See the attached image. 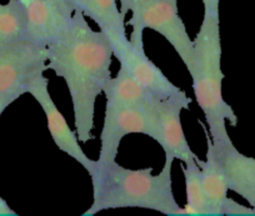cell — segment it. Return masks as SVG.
I'll list each match as a JSON object with an SVG mask.
<instances>
[{
  "label": "cell",
  "instance_id": "cell-1",
  "mask_svg": "<svg viewBox=\"0 0 255 216\" xmlns=\"http://www.w3.org/2000/svg\"><path fill=\"white\" fill-rule=\"evenodd\" d=\"M46 66L67 84L72 98L78 139H93L95 102L110 79L113 49L102 30H93L87 16L75 9L72 24L46 46Z\"/></svg>",
  "mask_w": 255,
  "mask_h": 216
},
{
  "label": "cell",
  "instance_id": "cell-2",
  "mask_svg": "<svg viewBox=\"0 0 255 216\" xmlns=\"http://www.w3.org/2000/svg\"><path fill=\"white\" fill-rule=\"evenodd\" d=\"M174 159L165 156L158 175L153 168L131 170L117 163L95 165L89 174L93 184V204L84 215L103 210L138 208L159 211L165 215H181L184 208L174 198L171 188V166Z\"/></svg>",
  "mask_w": 255,
  "mask_h": 216
},
{
  "label": "cell",
  "instance_id": "cell-3",
  "mask_svg": "<svg viewBox=\"0 0 255 216\" xmlns=\"http://www.w3.org/2000/svg\"><path fill=\"white\" fill-rule=\"evenodd\" d=\"M194 43V61L189 70L195 99L209 126L213 142L232 141L227 121L237 126L238 116L223 98L222 40L219 10H204L202 25Z\"/></svg>",
  "mask_w": 255,
  "mask_h": 216
},
{
  "label": "cell",
  "instance_id": "cell-4",
  "mask_svg": "<svg viewBox=\"0 0 255 216\" xmlns=\"http://www.w3.org/2000/svg\"><path fill=\"white\" fill-rule=\"evenodd\" d=\"M158 99L154 98L149 103L107 99L98 163L105 164L117 160L120 142L129 134H143L159 142Z\"/></svg>",
  "mask_w": 255,
  "mask_h": 216
},
{
  "label": "cell",
  "instance_id": "cell-5",
  "mask_svg": "<svg viewBox=\"0 0 255 216\" xmlns=\"http://www.w3.org/2000/svg\"><path fill=\"white\" fill-rule=\"evenodd\" d=\"M120 11L127 15L131 11V35H144L145 29H151L168 40L185 64L188 71L194 61V43L189 36L178 6L166 0H120Z\"/></svg>",
  "mask_w": 255,
  "mask_h": 216
},
{
  "label": "cell",
  "instance_id": "cell-6",
  "mask_svg": "<svg viewBox=\"0 0 255 216\" xmlns=\"http://www.w3.org/2000/svg\"><path fill=\"white\" fill-rule=\"evenodd\" d=\"M112 44L113 55L119 60L120 68L136 80L141 87L158 98L184 97L180 88L174 85L163 71L146 56L144 51L143 36L130 39L107 35Z\"/></svg>",
  "mask_w": 255,
  "mask_h": 216
},
{
  "label": "cell",
  "instance_id": "cell-7",
  "mask_svg": "<svg viewBox=\"0 0 255 216\" xmlns=\"http://www.w3.org/2000/svg\"><path fill=\"white\" fill-rule=\"evenodd\" d=\"M45 46L28 38L0 48V95L20 92L33 78L48 70Z\"/></svg>",
  "mask_w": 255,
  "mask_h": 216
},
{
  "label": "cell",
  "instance_id": "cell-8",
  "mask_svg": "<svg viewBox=\"0 0 255 216\" xmlns=\"http://www.w3.org/2000/svg\"><path fill=\"white\" fill-rule=\"evenodd\" d=\"M48 87L49 80L44 77V73H41L26 84L25 92L30 94L43 109L48 121L49 132L59 150L68 154V156L78 161L90 174L97 165V160L88 158L84 153L79 144L78 135L70 129L65 117L53 102Z\"/></svg>",
  "mask_w": 255,
  "mask_h": 216
},
{
  "label": "cell",
  "instance_id": "cell-9",
  "mask_svg": "<svg viewBox=\"0 0 255 216\" xmlns=\"http://www.w3.org/2000/svg\"><path fill=\"white\" fill-rule=\"evenodd\" d=\"M21 4L26 38L45 48L69 29L75 11L68 0H25Z\"/></svg>",
  "mask_w": 255,
  "mask_h": 216
},
{
  "label": "cell",
  "instance_id": "cell-10",
  "mask_svg": "<svg viewBox=\"0 0 255 216\" xmlns=\"http://www.w3.org/2000/svg\"><path fill=\"white\" fill-rule=\"evenodd\" d=\"M190 103V98L184 95L159 98L156 104L160 129V139L158 144L163 148L165 156H170L174 160H180L183 163L198 158L197 154L189 146L181 125L180 114L184 109H189Z\"/></svg>",
  "mask_w": 255,
  "mask_h": 216
},
{
  "label": "cell",
  "instance_id": "cell-11",
  "mask_svg": "<svg viewBox=\"0 0 255 216\" xmlns=\"http://www.w3.org/2000/svg\"><path fill=\"white\" fill-rule=\"evenodd\" d=\"M213 149L224 171L228 189L255 210V159L240 153L233 141L213 142Z\"/></svg>",
  "mask_w": 255,
  "mask_h": 216
},
{
  "label": "cell",
  "instance_id": "cell-12",
  "mask_svg": "<svg viewBox=\"0 0 255 216\" xmlns=\"http://www.w3.org/2000/svg\"><path fill=\"white\" fill-rule=\"evenodd\" d=\"M207 159H197L202 170V184L209 205L210 215H223V208L228 200V184L224 171L213 149V142L207 134Z\"/></svg>",
  "mask_w": 255,
  "mask_h": 216
},
{
  "label": "cell",
  "instance_id": "cell-13",
  "mask_svg": "<svg viewBox=\"0 0 255 216\" xmlns=\"http://www.w3.org/2000/svg\"><path fill=\"white\" fill-rule=\"evenodd\" d=\"M75 9L97 23L105 35L125 38V15L118 8L117 0H73Z\"/></svg>",
  "mask_w": 255,
  "mask_h": 216
},
{
  "label": "cell",
  "instance_id": "cell-14",
  "mask_svg": "<svg viewBox=\"0 0 255 216\" xmlns=\"http://www.w3.org/2000/svg\"><path fill=\"white\" fill-rule=\"evenodd\" d=\"M198 158L185 161L183 168L184 178H185L186 204L184 208V214L188 215H210L209 205L205 198L204 189L202 184V170L197 161Z\"/></svg>",
  "mask_w": 255,
  "mask_h": 216
},
{
  "label": "cell",
  "instance_id": "cell-15",
  "mask_svg": "<svg viewBox=\"0 0 255 216\" xmlns=\"http://www.w3.org/2000/svg\"><path fill=\"white\" fill-rule=\"evenodd\" d=\"M26 38L25 10L20 0L0 3V48Z\"/></svg>",
  "mask_w": 255,
  "mask_h": 216
},
{
  "label": "cell",
  "instance_id": "cell-16",
  "mask_svg": "<svg viewBox=\"0 0 255 216\" xmlns=\"http://www.w3.org/2000/svg\"><path fill=\"white\" fill-rule=\"evenodd\" d=\"M223 215H255V210L253 208H247V206L237 203L233 199L228 198L227 203L223 208Z\"/></svg>",
  "mask_w": 255,
  "mask_h": 216
},
{
  "label": "cell",
  "instance_id": "cell-17",
  "mask_svg": "<svg viewBox=\"0 0 255 216\" xmlns=\"http://www.w3.org/2000/svg\"><path fill=\"white\" fill-rule=\"evenodd\" d=\"M21 95H23V93L20 92L9 93V94L0 95V116H1V114H3L4 111H5V109L9 107V105L13 104L15 100H18Z\"/></svg>",
  "mask_w": 255,
  "mask_h": 216
},
{
  "label": "cell",
  "instance_id": "cell-18",
  "mask_svg": "<svg viewBox=\"0 0 255 216\" xmlns=\"http://www.w3.org/2000/svg\"><path fill=\"white\" fill-rule=\"evenodd\" d=\"M0 215H16L15 211L11 210L10 206L1 196H0Z\"/></svg>",
  "mask_w": 255,
  "mask_h": 216
},
{
  "label": "cell",
  "instance_id": "cell-19",
  "mask_svg": "<svg viewBox=\"0 0 255 216\" xmlns=\"http://www.w3.org/2000/svg\"><path fill=\"white\" fill-rule=\"evenodd\" d=\"M220 0H203L204 10H219Z\"/></svg>",
  "mask_w": 255,
  "mask_h": 216
},
{
  "label": "cell",
  "instance_id": "cell-20",
  "mask_svg": "<svg viewBox=\"0 0 255 216\" xmlns=\"http://www.w3.org/2000/svg\"><path fill=\"white\" fill-rule=\"evenodd\" d=\"M166 1H169V3H171V4H173V5L178 6V1H179V0H166Z\"/></svg>",
  "mask_w": 255,
  "mask_h": 216
},
{
  "label": "cell",
  "instance_id": "cell-21",
  "mask_svg": "<svg viewBox=\"0 0 255 216\" xmlns=\"http://www.w3.org/2000/svg\"><path fill=\"white\" fill-rule=\"evenodd\" d=\"M68 1H70V3H72V4H73V0H68ZM73 6H74V5H73Z\"/></svg>",
  "mask_w": 255,
  "mask_h": 216
},
{
  "label": "cell",
  "instance_id": "cell-22",
  "mask_svg": "<svg viewBox=\"0 0 255 216\" xmlns=\"http://www.w3.org/2000/svg\"><path fill=\"white\" fill-rule=\"evenodd\" d=\"M20 1H21V3H24V1H25V0H20Z\"/></svg>",
  "mask_w": 255,
  "mask_h": 216
}]
</instances>
